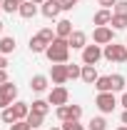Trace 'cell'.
<instances>
[{"label": "cell", "mask_w": 127, "mask_h": 130, "mask_svg": "<svg viewBox=\"0 0 127 130\" xmlns=\"http://www.w3.org/2000/svg\"><path fill=\"white\" fill-rule=\"evenodd\" d=\"M45 55H48V60L52 65L55 63H67V58H70V43H67L65 38H55V40L48 45Z\"/></svg>", "instance_id": "1"}, {"label": "cell", "mask_w": 127, "mask_h": 130, "mask_svg": "<svg viewBox=\"0 0 127 130\" xmlns=\"http://www.w3.org/2000/svg\"><path fill=\"white\" fill-rule=\"evenodd\" d=\"M102 58L110 60V63H127V45L110 43V45L102 48Z\"/></svg>", "instance_id": "2"}, {"label": "cell", "mask_w": 127, "mask_h": 130, "mask_svg": "<svg viewBox=\"0 0 127 130\" xmlns=\"http://www.w3.org/2000/svg\"><path fill=\"white\" fill-rule=\"evenodd\" d=\"M17 100V85L15 83H3L0 85V110H5V108H10L13 103Z\"/></svg>", "instance_id": "3"}, {"label": "cell", "mask_w": 127, "mask_h": 130, "mask_svg": "<svg viewBox=\"0 0 127 130\" xmlns=\"http://www.w3.org/2000/svg\"><path fill=\"white\" fill-rule=\"evenodd\" d=\"M95 105H97V110L102 115H110L112 110L117 108V98H115V93H97Z\"/></svg>", "instance_id": "4"}, {"label": "cell", "mask_w": 127, "mask_h": 130, "mask_svg": "<svg viewBox=\"0 0 127 130\" xmlns=\"http://www.w3.org/2000/svg\"><path fill=\"white\" fill-rule=\"evenodd\" d=\"M55 115H57V120L65 123V120H80L82 118V105H60V108H55Z\"/></svg>", "instance_id": "5"}, {"label": "cell", "mask_w": 127, "mask_h": 130, "mask_svg": "<svg viewBox=\"0 0 127 130\" xmlns=\"http://www.w3.org/2000/svg\"><path fill=\"white\" fill-rule=\"evenodd\" d=\"M48 103H50V105H55V108L67 105V103H70V93H67V88H65V85H55V88L48 93Z\"/></svg>", "instance_id": "6"}, {"label": "cell", "mask_w": 127, "mask_h": 130, "mask_svg": "<svg viewBox=\"0 0 127 130\" xmlns=\"http://www.w3.org/2000/svg\"><path fill=\"white\" fill-rule=\"evenodd\" d=\"M92 43L95 45H110V43H115V30H112L110 25H102V28H95L92 30Z\"/></svg>", "instance_id": "7"}, {"label": "cell", "mask_w": 127, "mask_h": 130, "mask_svg": "<svg viewBox=\"0 0 127 130\" xmlns=\"http://www.w3.org/2000/svg\"><path fill=\"white\" fill-rule=\"evenodd\" d=\"M100 58H102V45H95V43L90 45L87 43L82 48V65H97Z\"/></svg>", "instance_id": "8"}, {"label": "cell", "mask_w": 127, "mask_h": 130, "mask_svg": "<svg viewBox=\"0 0 127 130\" xmlns=\"http://www.w3.org/2000/svg\"><path fill=\"white\" fill-rule=\"evenodd\" d=\"M50 78L55 85H65V83L70 80V75H67V63H55L50 68Z\"/></svg>", "instance_id": "9"}, {"label": "cell", "mask_w": 127, "mask_h": 130, "mask_svg": "<svg viewBox=\"0 0 127 130\" xmlns=\"http://www.w3.org/2000/svg\"><path fill=\"white\" fill-rule=\"evenodd\" d=\"M40 13L48 18V20H55V18L62 13V8H60V0H45V3L40 5Z\"/></svg>", "instance_id": "10"}, {"label": "cell", "mask_w": 127, "mask_h": 130, "mask_svg": "<svg viewBox=\"0 0 127 130\" xmlns=\"http://www.w3.org/2000/svg\"><path fill=\"white\" fill-rule=\"evenodd\" d=\"M17 13H20V18H25V20H32V18L40 13V8H37L32 0H25V3H20V10H17Z\"/></svg>", "instance_id": "11"}, {"label": "cell", "mask_w": 127, "mask_h": 130, "mask_svg": "<svg viewBox=\"0 0 127 130\" xmlns=\"http://www.w3.org/2000/svg\"><path fill=\"white\" fill-rule=\"evenodd\" d=\"M48 40H45V38H43V35H40V32H37V35H32L30 38V43H28V48H30V53H35V55H37V53H45V50H48Z\"/></svg>", "instance_id": "12"}, {"label": "cell", "mask_w": 127, "mask_h": 130, "mask_svg": "<svg viewBox=\"0 0 127 130\" xmlns=\"http://www.w3.org/2000/svg\"><path fill=\"white\" fill-rule=\"evenodd\" d=\"M67 43H70V48H72V50H82L85 45H87V35H85L82 30H75L70 38H67Z\"/></svg>", "instance_id": "13"}, {"label": "cell", "mask_w": 127, "mask_h": 130, "mask_svg": "<svg viewBox=\"0 0 127 130\" xmlns=\"http://www.w3.org/2000/svg\"><path fill=\"white\" fill-rule=\"evenodd\" d=\"M48 85H50L48 75H32V78H30V90H35V93H45Z\"/></svg>", "instance_id": "14"}, {"label": "cell", "mask_w": 127, "mask_h": 130, "mask_svg": "<svg viewBox=\"0 0 127 130\" xmlns=\"http://www.w3.org/2000/svg\"><path fill=\"white\" fill-rule=\"evenodd\" d=\"M97 70H95V65H82V75H80V80L85 83V85H95L97 83Z\"/></svg>", "instance_id": "15"}, {"label": "cell", "mask_w": 127, "mask_h": 130, "mask_svg": "<svg viewBox=\"0 0 127 130\" xmlns=\"http://www.w3.org/2000/svg\"><path fill=\"white\" fill-rule=\"evenodd\" d=\"M72 23H70V20H57V25H55V35H57V38H65V40H67V38H70V35H72Z\"/></svg>", "instance_id": "16"}, {"label": "cell", "mask_w": 127, "mask_h": 130, "mask_svg": "<svg viewBox=\"0 0 127 130\" xmlns=\"http://www.w3.org/2000/svg\"><path fill=\"white\" fill-rule=\"evenodd\" d=\"M92 23H95L97 28H102V25H110L112 23V10H107V8H100L95 13V18H92Z\"/></svg>", "instance_id": "17"}, {"label": "cell", "mask_w": 127, "mask_h": 130, "mask_svg": "<svg viewBox=\"0 0 127 130\" xmlns=\"http://www.w3.org/2000/svg\"><path fill=\"white\" fill-rule=\"evenodd\" d=\"M13 113H15L17 120H28V115H30V105L23 103V100H15V103H13Z\"/></svg>", "instance_id": "18"}, {"label": "cell", "mask_w": 127, "mask_h": 130, "mask_svg": "<svg viewBox=\"0 0 127 130\" xmlns=\"http://www.w3.org/2000/svg\"><path fill=\"white\" fill-rule=\"evenodd\" d=\"M15 38L13 35H5V38H0V55H10V53H15Z\"/></svg>", "instance_id": "19"}, {"label": "cell", "mask_w": 127, "mask_h": 130, "mask_svg": "<svg viewBox=\"0 0 127 130\" xmlns=\"http://www.w3.org/2000/svg\"><path fill=\"white\" fill-rule=\"evenodd\" d=\"M110 83H112V93H122V90H125V85H127L125 75H120V73L110 75Z\"/></svg>", "instance_id": "20"}, {"label": "cell", "mask_w": 127, "mask_h": 130, "mask_svg": "<svg viewBox=\"0 0 127 130\" xmlns=\"http://www.w3.org/2000/svg\"><path fill=\"white\" fill-rule=\"evenodd\" d=\"M95 90L97 93H112V83H110V75H100L95 83Z\"/></svg>", "instance_id": "21"}, {"label": "cell", "mask_w": 127, "mask_h": 130, "mask_svg": "<svg viewBox=\"0 0 127 130\" xmlns=\"http://www.w3.org/2000/svg\"><path fill=\"white\" fill-rule=\"evenodd\" d=\"M30 110H32V113H40V115H48L50 113V103H48V100H32Z\"/></svg>", "instance_id": "22"}, {"label": "cell", "mask_w": 127, "mask_h": 130, "mask_svg": "<svg viewBox=\"0 0 127 130\" xmlns=\"http://www.w3.org/2000/svg\"><path fill=\"white\" fill-rule=\"evenodd\" d=\"M87 130H107V120H105V115L92 118V120L87 123Z\"/></svg>", "instance_id": "23"}, {"label": "cell", "mask_w": 127, "mask_h": 130, "mask_svg": "<svg viewBox=\"0 0 127 130\" xmlns=\"http://www.w3.org/2000/svg\"><path fill=\"white\" fill-rule=\"evenodd\" d=\"M110 28H112V30H125V28H127V18H125V15H117V13H112Z\"/></svg>", "instance_id": "24"}, {"label": "cell", "mask_w": 127, "mask_h": 130, "mask_svg": "<svg viewBox=\"0 0 127 130\" xmlns=\"http://www.w3.org/2000/svg\"><path fill=\"white\" fill-rule=\"evenodd\" d=\"M43 123H45V115L32 113V110H30V115H28V125H30V128H40Z\"/></svg>", "instance_id": "25"}, {"label": "cell", "mask_w": 127, "mask_h": 130, "mask_svg": "<svg viewBox=\"0 0 127 130\" xmlns=\"http://www.w3.org/2000/svg\"><path fill=\"white\" fill-rule=\"evenodd\" d=\"M0 120H3V123H8V125H13V123H17V118H15V113H13V105H10V108H5V110H3V115H0Z\"/></svg>", "instance_id": "26"}, {"label": "cell", "mask_w": 127, "mask_h": 130, "mask_svg": "<svg viewBox=\"0 0 127 130\" xmlns=\"http://www.w3.org/2000/svg\"><path fill=\"white\" fill-rule=\"evenodd\" d=\"M67 75H70V80H80V75H82V65H70L67 63Z\"/></svg>", "instance_id": "27"}, {"label": "cell", "mask_w": 127, "mask_h": 130, "mask_svg": "<svg viewBox=\"0 0 127 130\" xmlns=\"http://www.w3.org/2000/svg\"><path fill=\"white\" fill-rule=\"evenodd\" d=\"M3 10L13 15V13H17V10H20V3H17V0H3Z\"/></svg>", "instance_id": "28"}, {"label": "cell", "mask_w": 127, "mask_h": 130, "mask_svg": "<svg viewBox=\"0 0 127 130\" xmlns=\"http://www.w3.org/2000/svg\"><path fill=\"white\" fill-rule=\"evenodd\" d=\"M60 128H62V130H87L82 123H80V120H65Z\"/></svg>", "instance_id": "29"}, {"label": "cell", "mask_w": 127, "mask_h": 130, "mask_svg": "<svg viewBox=\"0 0 127 130\" xmlns=\"http://www.w3.org/2000/svg\"><path fill=\"white\" fill-rule=\"evenodd\" d=\"M112 13H117V15H125V18H127V0H117V5L112 8Z\"/></svg>", "instance_id": "30"}, {"label": "cell", "mask_w": 127, "mask_h": 130, "mask_svg": "<svg viewBox=\"0 0 127 130\" xmlns=\"http://www.w3.org/2000/svg\"><path fill=\"white\" fill-rule=\"evenodd\" d=\"M77 3H82V0H60V8H62V13H67V10H72Z\"/></svg>", "instance_id": "31"}, {"label": "cell", "mask_w": 127, "mask_h": 130, "mask_svg": "<svg viewBox=\"0 0 127 130\" xmlns=\"http://www.w3.org/2000/svg\"><path fill=\"white\" fill-rule=\"evenodd\" d=\"M10 130H32V128L28 125V120H17V123L10 125Z\"/></svg>", "instance_id": "32"}, {"label": "cell", "mask_w": 127, "mask_h": 130, "mask_svg": "<svg viewBox=\"0 0 127 130\" xmlns=\"http://www.w3.org/2000/svg\"><path fill=\"white\" fill-rule=\"evenodd\" d=\"M97 3H100V8H107V10H112L117 5V0H97Z\"/></svg>", "instance_id": "33"}, {"label": "cell", "mask_w": 127, "mask_h": 130, "mask_svg": "<svg viewBox=\"0 0 127 130\" xmlns=\"http://www.w3.org/2000/svg\"><path fill=\"white\" fill-rule=\"evenodd\" d=\"M3 83H8V70H5V68H0V85H3Z\"/></svg>", "instance_id": "34"}, {"label": "cell", "mask_w": 127, "mask_h": 130, "mask_svg": "<svg viewBox=\"0 0 127 130\" xmlns=\"http://www.w3.org/2000/svg\"><path fill=\"white\" fill-rule=\"evenodd\" d=\"M120 105H122V108L127 110V93H122V98H120Z\"/></svg>", "instance_id": "35"}, {"label": "cell", "mask_w": 127, "mask_h": 130, "mask_svg": "<svg viewBox=\"0 0 127 130\" xmlns=\"http://www.w3.org/2000/svg\"><path fill=\"white\" fill-rule=\"evenodd\" d=\"M0 68H8V58L5 55H0Z\"/></svg>", "instance_id": "36"}, {"label": "cell", "mask_w": 127, "mask_h": 130, "mask_svg": "<svg viewBox=\"0 0 127 130\" xmlns=\"http://www.w3.org/2000/svg\"><path fill=\"white\" fill-rule=\"evenodd\" d=\"M122 125H127V110H122Z\"/></svg>", "instance_id": "37"}, {"label": "cell", "mask_w": 127, "mask_h": 130, "mask_svg": "<svg viewBox=\"0 0 127 130\" xmlns=\"http://www.w3.org/2000/svg\"><path fill=\"white\" fill-rule=\"evenodd\" d=\"M32 3H35V5H43V3H45V0H32Z\"/></svg>", "instance_id": "38"}, {"label": "cell", "mask_w": 127, "mask_h": 130, "mask_svg": "<svg viewBox=\"0 0 127 130\" xmlns=\"http://www.w3.org/2000/svg\"><path fill=\"white\" fill-rule=\"evenodd\" d=\"M115 130H127V125H120V128H115Z\"/></svg>", "instance_id": "39"}, {"label": "cell", "mask_w": 127, "mask_h": 130, "mask_svg": "<svg viewBox=\"0 0 127 130\" xmlns=\"http://www.w3.org/2000/svg\"><path fill=\"white\" fill-rule=\"evenodd\" d=\"M0 32H3V20H0Z\"/></svg>", "instance_id": "40"}, {"label": "cell", "mask_w": 127, "mask_h": 130, "mask_svg": "<svg viewBox=\"0 0 127 130\" xmlns=\"http://www.w3.org/2000/svg\"><path fill=\"white\" fill-rule=\"evenodd\" d=\"M50 130H62V128H50Z\"/></svg>", "instance_id": "41"}, {"label": "cell", "mask_w": 127, "mask_h": 130, "mask_svg": "<svg viewBox=\"0 0 127 130\" xmlns=\"http://www.w3.org/2000/svg\"><path fill=\"white\" fill-rule=\"evenodd\" d=\"M0 10H3V0H0Z\"/></svg>", "instance_id": "42"}, {"label": "cell", "mask_w": 127, "mask_h": 130, "mask_svg": "<svg viewBox=\"0 0 127 130\" xmlns=\"http://www.w3.org/2000/svg\"><path fill=\"white\" fill-rule=\"evenodd\" d=\"M17 3H25V0H17Z\"/></svg>", "instance_id": "43"}, {"label": "cell", "mask_w": 127, "mask_h": 130, "mask_svg": "<svg viewBox=\"0 0 127 130\" xmlns=\"http://www.w3.org/2000/svg\"><path fill=\"white\" fill-rule=\"evenodd\" d=\"M125 45H127V43H125Z\"/></svg>", "instance_id": "44"}]
</instances>
